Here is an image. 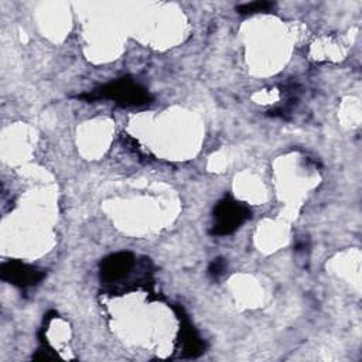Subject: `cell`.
I'll return each mask as SVG.
<instances>
[{
  "mask_svg": "<svg viewBox=\"0 0 362 362\" xmlns=\"http://www.w3.org/2000/svg\"><path fill=\"white\" fill-rule=\"evenodd\" d=\"M78 98L85 99L86 102L109 99L120 106H141L153 100L150 92L144 86L133 81L130 76H123L116 81H112L106 85H102L98 89H93L88 93H82Z\"/></svg>",
  "mask_w": 362,
  "mask_h": 362,
  "instance_id": "obj_1",
  "label": "cell"
},
{
  "mask_svg": "<svg viewBox=\"0 0 362 362\" xmlns=\"http://www.w3.org/2000/svg\"><path fill=\"white\" fill-rule=\"evenodd\" d=\"M250 208L233 199L230 195H225L214 209V225L209 230L214 236H225L233 233L240 225L250 219Z\"/></svg>",
  "mask_w": 362,
  "mask_h": 362,
  "instance_id": "obj_2",
  "label": "cell"
},
{
  "mask_svg": "<svg viewBox=\"0 0 362 362\" xmlns=\"http://www.w3.org/2000/svg\"><path fill=\"white\" fill-rule=\"evenodd\" d=\"M0 277L13 286L27 288L37 286L45 277V272L35 266L23 263L21 260H10L1 264Z\"/></svg>",
  "mask_w": 362,
  "mask_h": 362,
  "instance_id": "obj_3",
  "label": "cell"
},
{
  "mask_svg": "<svg viewBox=\"0 0 362 362\" xmlns=\"http://www.w3.org/2000/svg\"><path fill=\"white\" fill-rule=\"evenodd\" d=\"M181 325H180V335H178V344L182 358H198L205 352V344L189 322L184 308L181 305L173 307Z\"/></svg>",
  "mask_w": 362,
  "mask_h": 362,
  "instance_id": "obj_4",
  "label": "cell"
},
{
  "mask_svg": "<svg viewBox=\"0 0 362 362\" xmlns=\"http://www.w3.org/2000/svg\"><path fill=\"white\" fill-rule=\"evenodd\" d=\"M100 280L106 284L124 280L134 267V255L132 252H117L109 255L100 262Z\"/></svg>",
  "mask_w": 362,
  "mask_h": 362,
  "instance_id": "obj_5",
  "label": "cell"
},
{
  "mask_svg": "<svg viewBox=\"0 0 362 362\" xmlns=\"http://www.w3.org/2000/svg\"><path fill=\"white\" fill-rule=\"evenodd\" d=\"M274 7V3L272 1H252V3H245L236 7V11L239 14H255V13H266L270 11Z\"/></svg>",
  "mask_w": 362,
  "mask_h": 362,
  "instance_id": "obj_6",
  "label": "cell"
},
{
  "mask_svg": "<svg viewBox=\"0 0 362 362\" xmlns=\"http://www.w3.org/2000/svg\"><path fill=\"white\" fill-rule=\"evenodd\" d=\"M226 260L223 257H216L214 259L209 266H208V274L212 277V279H218L221 277L225 272H226Z\"/></svg>",
  "mask_w": 362,
  "mask_h": 362,
  "instance_id": "obj_7",
  "label": "cell"
}]
</instances>
